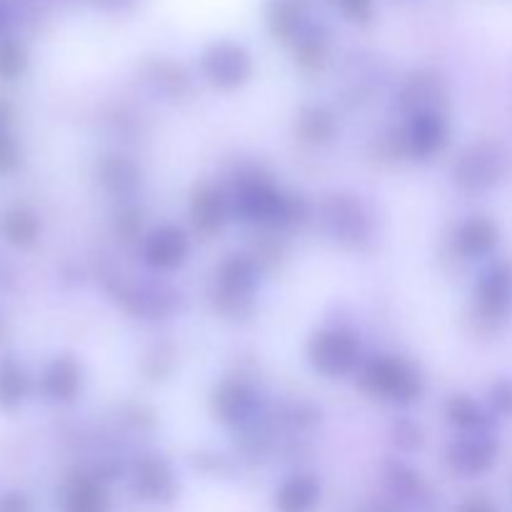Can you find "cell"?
Returning <instances> with one entry per match:
<instances>
[{
  "instance_id": "obj_1",
  "label": "cell",
  "mask_w": 512,
  "mask_h": 512,
  "mask_svg": "<svg viewBox=\"0 0 512 512\" xmlns=\"http://www.w3.org/2000/svg\"><path fill=\"white\" fill-rule=\"evenodd\" d=\"M505 173H508V153L495 140H480L465 148L453 168L455 183L475 193L495 188Z\"/></svg>"
},
{
  "instance_id": "obj_2",
  "label": "cell",
  "mask_w": 512,
  "mask_h": 512,
  "mask_svg": "<svg viewBox=\"0 0 512 512\" xmlns=\"http://www.w3.org/2000/svg\"><path fill=\"white\" fill-rule=\"evenodd\" d=\"M235 213L255 223H285L295 218V203L268 180H245L233 198Z\"/></svg>"
},
{
  "instance_id": "obj_3",
  "label": "cell",
  "mask_w": 512,
  "mask_h": 512,
  "mask_svg": "<svg viewBox=\"0 0 512 512\" xmlns=\"http://www.w3.org/2000/svg\"><path fill=\"white\" fill-rule=\"evenodd\" d=\"M308 358L325 378H343L358 368L360 343L345 330H320L310 338Z\"/></svg>"
},
{
  "instance_id": "obj_4",
  "label": "cell",
  "mask_w": 512,
  "mask_h": 512,
  "mask_svg": "<svg viewBox=\"0 0 512 512\" xmlns=\"http://www.w3.org/2000/svg\"><path fill=\"white\" fill-rule=\"evenodd\" d=\"M365 385L373 395L395 403H415L423 393L415 368L400 358H375L365 370Z\"/></svg>"
},
{
  "instance_id": "obj_5",
  "label": "cell",
  "mask_w": 512,
  "mask_h": 512,
  "mask_svg": "<svg viewBox=\"0 0 512 512\" xmlns=\"http://www.w3.org/2000/svg\"><path fill=\"white\" fill-rule=\"evenodd\" d=\"M200 68L208 83H213L220 90H235L243 83H248L253 73V58L248 50L230 40L213 43L200 58Z\"/></svg>"
},
{
  "instance_id": "obj_6",
  "label": "cell",
  "mask_w": 512,
  "mask_h": 512,
  "mask_svg": "<svg viewBox=\"0 0 512 512\" xmlns=\"http://www.w3.org/2000/svg\"><path fill=\"white\" fill-rule=\"evenodd\" d=\"M475 300L488 320H505L512 315V260L493 263L475 285Z\"/></svg>"
},
{
  "instance_id": "obj_7",
  "label": "cell",
  "mask_w": 512,
  "mask_h": 512,
  "mask_svg": "<svg viewBox=\"0 0 512 512\" xmlns=\"http://www.w3.org/2000/svg\"><path fill=\"white\" fill-rule=\"evenodd\" d=\"M498 458V443L488 430L478 433H465L463 438L455 440L448 450V463L463 478H478L488 473Z\"/></svg>"
},
{
  "instance_id": "obj_8",
  "label": "cell",
  "mask_w": 512,
  "mask_h": 512,
  "mask_svg": "<svg viewBox=\"0 0 512 512\" xmlns=\"http://www.w3.org/2000/svg\"><path fill=\"white\" fill-rule=\"evenodd\" d=\"M133 493L145 503H173L178 480L163 458H143L133 470Z\"/></svg>"
},
{
  "instance_id": "obj_9",
  "label": "cell",
  "mask_w": 512,
  "mask_h": 512,
  "mask_svg": "<svg viewBox=\"0 0 512 512\" xmlns=\"http://www.w3.org/2000/svg\"><path fill=\"white\" fill-rule=\"evenodd\" d=\"M190 253V243L185 233L175 225H163L153 230L145 240V263L155 270H175L185 263Z\"/></svg>"
},
{
  "instance_id": "obj_10",
  "label": "cell",
  "mask_w": 512,
  "mask_h": 512,
  "mask_svg": "<svg viewBox=\"0 0 512 512\" xmlns=\"http://www.w3.org/2000/svg\"><path fill=\"white\" fill-rule=\"evenodd\" d=\"M445 143H448V120L443 113L428 110V113H418L410 118L405 145L415 158H433L445 148Z\"/></svg>"
},
{
  "instance_id": "obj_11",
  "label": "cell",
  "mask_w": 512,
  "mask_h": 512,
  "mask_svg": "<svg viewBox=\"0 0 512 512\" xmlns=\"http://www.w3.org/2000/svg\"><path fill=\"white\" fill-rule=\"evenodd\" d=\"M230 198H225L223 190L213 188V185H200L190 200V218L200 233L210 235L225 225L230 215Z\"/></svg>"
},
{
  "instance_id": "obj_12",
  "label": "cell",
  "mask_w": 512,
  "mask_h": 512,
  "mask_svg": "<svg viewBox=\"0 0 512 512\" xmlns=\"http://www.w3.org/2000/svg\"><path fill=\"white\" fill-rule=\"evenodd\" d=\"M325 228L333 235L335 240H350V243H358L368 233V220H365L363 210L348 198H333L325 205Z\"/></svg>"
},
{
  "instance_id": "obj_13",
  "label": "cell",
  "mask_w": 512,
  "mask_h": 512,
  "mask_svg": "<svg viewBox=\"0 0 512 512\" xmlns=\"http://www.w3.org/2000/svg\"><path fill=\"white\" fill-rule=\"evenodd\" d=\"M500 243V228L490 218L475 215V218L465 220L455 233V250L463 258H485L493 253Z\"/></svg>"
},
{
  "instance_id": "obj_14",
  "label": "cell",
  "mask_w": 512,
  "mask_h": 512,
  "mask_svg": "<svg viewBox=\"0 0 512 512\" xmlns=\"http://www.w3.org/2000/svg\"><path fill=\"white\" fill-rule=\"evenodd\" d=\"M255 283H258V270L248 258H230L220 265L218 285H220V303H243L250 300Z\"/></svg>"
},
{
  "instance_id": "obj_15",
  "label": "cell",
  "mask_w": 512,
  "mask_h": 512,
  "mask_svg": "<svg viewBox=\"0 0 512 512\" xmlns=\"http://www.w3.org/2000/svg\"><path fill=\"white\" fill-rule=\"evenodd\" d=\"M320 500V483L313 475H293L275 490L278 512H313Z\"/></svg>"
},
{
  "instance_id": "obj_16",
  "label": "cell",
  "mask_w": 512,
  "mask_h": 512,
  "mask_svg": "<svg viewBox=\"0 0 512 512\" xmlns=\"http://www.w3.org/2000/svg\"><path fill=\"white\" fill-rule=\"evenodd\" d=\"M445 103V90L440 80L430 73H420L405 85L403 90V108L405 113L413 118L418 113H428V110H438Z\"/></svg>"
},
{
  "instance_id": "obj_17",
  "label": "cell",
  "mask_w": 512,
  "mask_h": 512,
  "mask_svg": "<svg viewBox=\"0 0 512 512\" xmlns=\"http://www.w3.org/2000/svg\"><path fill=\"white\" fill-rule=\"evenodd\" d=\"M265 20L278 40H293L303 33V5L300 0H268Z\"/></svg>"
},
{
  "instance_id": "obj_18",
  "label": "cell",
  "mask_w": 512,
  "mask_h": 512,
  "mask_svg": "<svg viewBox=\"0 0 512 512\" xmlns=\"http://www.w3.org/2000/svg\"><path fill=\"white\" fill-rule=\"evenodd\" d=\"M250 408H253V393L243 383L228 380L215 393V413L225 423H238V420H243L250 413Z\"/></svg>"
},
{
  "instance_id": "obj_19",
  "label": "cell",
  "mask_w": 512,
  "mask_h": 512,
  "mask_svg": "<svg viewBox=\"0 0 512 512\" xmlns=\"http://www.w3.org/2000/svg\"><path fill=\"white\" fill-rule=\"evenodd\" d=\"M65 512H108V493L98 480H75L65 495Z\"/></svg>"
},
{
  "instance_id": "obj_20",
  "label": "cell",
  "mask_w": 512,
  "mask_h": 512,
  "mask_svg": "<svg viewBox=\"0 0 512 512\" xmlns=\"http://www.w3.org/2000/svg\"><path fill=\"white\" fill-rule=\"evenodd\" d=\"M48 390L55 400H63V403H70V400L78 398L80 393V368L75 360L60 358L55 360L53 368L48 373Z\"/></svg>"
},
{
  "instance_id": "obj_21",
  "label": "cell",
  "mask_w": 512,
  "mask_h": 512,
  "mask_svg": "<svg viewBox=\"0 0 512 512\" xmlns=\"http://www.w3.org/2000/svg\"><path fill=\"white\" fill-rule=\"evenodd\" d=\"M448 418L455 428L465 430V433H478V430L488 428V415H485V410L473 398H468V395H455V398H450Z\"/></svg>"
},
{
  "instance_id": "obj_22",
  "label": "cell",
  "mask_w": 512,
  "mask_h": 512,
  "mask_svg": "<svg viewBox=\"0 0 512 512\" xmlns=\"http://www.w3.org/2000/svg\"><path fill=\"white\" fill-rule=\"evenodd\" d=\"M103 183L110 193H130L138 185V168L123 155H113L103 163Z\"/></svg>"
},
{
  "instance_id": "obj_23",
  "label": "cell",
  "mask_w": 512,
  "mask_h": 512,
  "mask_svg": "<svg viewBox=\"0 0 512 512\" xmlns=\"http://www.w3.org/2000/svg\"><path fill=\"white\" fill-rule=\"evenodd\" d=\"M300 133L310 143H325L333 138L335 133V120L328 110L323 108H308L300 115Z\"/></svg>"
},
{
  "instance_id": "obj_24",
  "label": "cell",
  "mask_w": 512,
  "mask_h": 512,
  "mask_svg": "<svg viewBox=\"0 0 512 512\" xmlns=\"http://www.w3.org/2000/svg\"><path fill=\"white\" fill-rule=\"evenodd\" d=\"M298 60L305 65V68H318L325 60V53H328V43L320 33H300L298 38Z\"/></svg>"
},
{
  "instance_id": "obj_25",
  "label": "cell",
  "mask_w": 512,
  "mask_h": 512,
  "mask_svg": "<svg viewBox=\"0 0 512 512\" xmlns=\"http://www.w3.org/2000/svg\"><path fill=\"white\" fill-rule=\"evenodd\" d=\"M390 480H393L395 490H398L400 495H405L408 500H423L425 495H428L420 475H415L413 470L403 468V465H395L393 473H390Z\"/></svg>"
},
{
  "instance_id": "obj_26",
  "label": "cell",
  "mask_w": 512,
  "mask_h": 512,
  "mask_svg": "<svg viewBox=\"0 0 512 512\" xmlns=\"http://www.w3.org/2000/svg\"><path fill=\"white\" fill-rule=\"evenodd\" d=\"M25 65V55L23 50H20V45L15 43H0V75L3 78H13V75H18L20 70H23Z\"/></svg>"
},
{
  "instance_id": "obj_27",
  "label": "cell",
  "mask_w": 512,
  "mask_h": 512,
  "mask_svg": "<svg viewBox=\"0 0 512 512\" xmlns=\"http://www.w3.org/2000/svg\"><path fill=\"white\" fill-rule=\"evenodd\" d=\"M490 405L495 413L512 418V378H503L490 388Z\"/></svg>"
},
{
  "instance_id": "obj_28",
  "label": "cell",
  "mask_w": 512,
  "mask_h": 512,
  "mask_svg": "<svg viewBox=\"0 0 512 512\" xmlns=\"http://www.w3.org/2000/svg\"><path fill=\"white\" fill-rule=\"evenodd\" d=\"M338 5L355 23H368L373 18V0H338Z\"/></svg>"
},
{
  "instance_id": "obj_29",
  "label": "cell",
  "mask_w": 512,
  "mask_h": 512,
  "mask_svg": "<svg viewBox=\"0 0 512 512\" xmlns=\"http://www.w3.org/2000/svg\"><path fill=\"white\" fill-rule=\"evenodd\" d=\"M3 512H30L28 500L20 498V495H10L3 503Z\"/></svg>"
},
{
  "instance_id": "obj_30",
  "label": "cell",
  "mask_w": 512,
  "mask_h": 512,
  "mask_svg": "<svg viewBox=\"0 0 512 512\" xmlns=\"http://www.w3.org/2000/svg\"><path fill=\"white\" fill-rule=\"evenodd\" d=\"M460 512H498V510H495L488 500H470V503L463 505V510Z\"/></svg>"
},
{
  "instance_id": "obj_31",
  "label": "cell",
  "mask_w": 512,
  "mask_h": 512,
  "mask_svg": "<svg viewBox=\"0 0 512 512\" xmlns=\"http://www.w3.org/2000/svg\"><path fill=\"white\" fill-rule=\"evenodd\" d=\"M95 3H100L108 10H118V8H125V5H130L133 0H95Z\"/></svg>"
},
{
  "instance_id": "obj_32",
  "label": "cell",
  "mask_w": 512,
  "mask_h": 512,
  "mask_svg": "<svg viewBox=\"0 0 512 512\" xmlns=\"http://www.w3.org/2000/svg\"><path fill=\"white\" fill-rule=\"evenodd\" d=\"M0 25H3V8H0Z\"/></svg>"
}]
</instances>
